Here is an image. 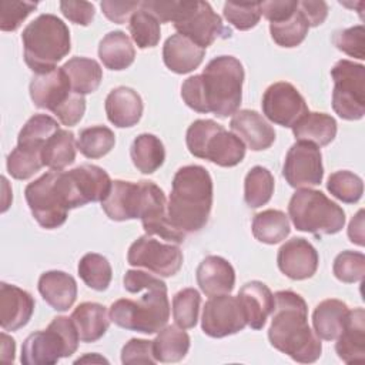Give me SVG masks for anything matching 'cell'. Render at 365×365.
I'll return each instance as SVG.
<instances>
[{
  "instance_id": "cell-1",
  "label": "cell",
  "mask_w": 365,
  "mask_h": 365,
  "mask_svg": "<svg viewBox=\"0 0 365 365\" xmlns=\"http://www.w3.org/2000/svg\"><path fill=\"white\" fill-rule=\"evenodd\" d=\"M124 289L130 294L143 292L138 301L121 298L111 304L110 319L120 328L143 334H155L170 318L167 285L153 274L128 269L123 278Z\"/></svg>"
},
{
  "instance_id": "cell-2",
  "label": "cell",
  "mask_w": 365,
  "mask_h": 365,
  "mask_svg": "<svg viewBox=\"0 0 365 365\" xmlns=\"http://www.w3.org/2000/svg\"><path fill=\"white\" fill-rule=\"evenodd\" d=\"M274 311L268 328L271 345L301 364L315 362L322 352L321 338L309 328L305 299L294 291L274 294Z\"/></svg>"
},
{
  "instance_id": "cell-3",
  "label": "cell",
  "mask_w": 365,
  "mask_h": 365,
  "mask_svg": "<svg viewBox=\"0 0 365 365\" xmlns=\"http://www.w3.org/2000/svg\"><path fill=\"white\" fill-rule=\"evenodd\" d=\"M244 67L234 56L212 58L202 74L191 76L187 94L197 113H212L220 118L232 115L242 100Z\"/></svg>"
},
{
  "instance_id": "cell-4",
  "label": "cell",
  "mask_w": 365,
  "mask_h": 365,
  "mask_svg": "<svg viewBox=\"0 0 365 365\" xmlns=\"http://www.w3.org/2000/svg\"><path fill=\"white\" fill-rule=\"evenodd\" d=\"M212 207V180L201 165H184L173 178L167 202L170 222L185 235L205 227Z\"/></svg>"
},
{
  "instance_id": "cell-5",
  "label": "cell",
  "mask_w": 365,
  "mask_h": 365,
  "mask_svg": "<svg viewBox=\"0 0 365 365\" xmlns=\"http://www.w3.org/2000/svg\"><path fill=\"white\" fill-rule=\"evenodd\" d=\"M24 61L34 74L56 68L71 50L70 30L66 23L54 14H40L29 23L23 33Z\"/></svg>"
},
{
  "instance_id": "cell-6",
  "label": "cell",
  "mask_w": 365,
  "mask_h": 365,
  "mask_svg": "<svg viewBox=\"0 0 365 365\" xmlns=\"http://www.w3.org/2000/svg\"><path fill=\"white\" fill-rule=\"evenodd\" d=\"M288 215L298 231L315 237L336 234L345 225L344 210L322 191L311 188H301L292 194Z\"/></svg>"
},
{
  "instance_id": "cell-7",
  "label": "cell",
  "mask_w": 365,
  "mask_h": 365,
  "mask_svg": "<svg viewBox=\"0 0 365 365\" xmlns=\"http://www.w3.org/2000/svg\"><path fill=\"white\" fill-rule=\"evenodd\" d=\"M188 151L220 167H235L245 157V144L214 120H195L187 130Z\"/></svg>"
},
{
  "instance_id": "cell-8",
  "label": "cell",
  "mask_w": 365,
  "mask_h": 365,
  "mask_svg": "<svg viewBox=\"0 0 365 365\" xmlns=\"http://www.w3.org/2000/svg\"><path fill=\"white\" fill-rule=\"evenodd\" d=\"M78 332L71 317H56L47 329L30 334L21 346V364L53 365L78 348Z\"/></svg>"
},
{
  "instance_id": "cell-9",
  "label": "cell",
  "mask_w": 365,
  "mask_h": 365,
  "mask_svg": "<svg viewBox=\"0 0 365 365\" xmlns=\"http://www.w3.org/2000/svg\"><path fill=\"white\" fill-rule=\"evenodd\" d=\"M106 170L94 164H81L70 171H57L56 184L68 210L88 202L103 201L111 187Z\"/></svg>"
},
{
  "instance_id": "cell-10",
  "label": "cell",
  "mask_w": 365,
  "mask_h": 365,
  "mask_svg": "<svg viewBox=\"0 0 365 365\" xmlns=\"http://www.w3.org/2000/svg\"><path fill=\"white\" fill-rule=\"evenodd\" d=\"M331 76L334 111L344 120H361L365 114V67L344 58L335 63Z\"/></svg>"
},
{
  "instance_id": "cell-11",
  "label": "cell",
  "mask_w": 365,
  "mask_h": 365,
  "mask_svg": "<svg viewBox=\"0 0 365 365\" xmlns=\"http://www.w3.org/2000/svg\"><path fill=\"white\" fill-rule=\"evenodd\" d=\"M174 27L204 50L217 38H228L232 34L207 1H182Z\"/></svg>"
},
{
  "instance_id": "cell-12",
  "label": "cell",
  "mask_w": 365,
  "mask_h": 365,
  "mask_svg": "<svg viewBox=\"0 0 365 365\" xmlns=\"http://www.w3.org/2000/svg\"><path fill=\"white\" fill-rule=\"evenodd\" d=\"M57 171L51 170L27 184L24 197L34 220L46 230L61 227L68 214V208L56 184Z\"/></svg>"
},
{
  "instance_id": "cell-13",
  "label": "cell",
  "mask_w": 365,
  "mask_h": 365,
  "mask_svg": "<svg viewBox=\"0 0 365 365\" xmlns=\"http://www.w3.org/2000/svg\"><path fill=\"white\" fill-rule=\"evenodd\" d=\"M127 261L158 277H173L182 265V251L177 244L161 242L150 235L137 238L128 248Z\"/></svg>"
},
{
  "instance_id": "cell-14",
  "label": "cell",
  "mask_w": 365,
  "mask_h": 365,
  "mask_svg": "<svg viewBox=\"0 0 365 365\" xmlns=\"http://www.w3.org/2000/svg\"><path fill=\"white\" fill-rule=\"evenodd\" d=\"M282 175L294 188L319 185L324 177L319 147L308 141H297L292 144L284 160Z\"/></svg>"
},
{
  "instance_id": "cell-15",
  "label": "cell",
  "mask_w": 365,
  "mask_h": 365,
  "mask_svg": "<svg viewBox=\"0 0 365 365\" xmlns=\"http://www.w3.org/2000/svg\"><path fill=\"white\" fill-rule=\"evenodd\" d=\"M247 319L237 297L230 294L211 297L204 308L201 328L211 338H224L242 331Z\"/></svg>"
},
{
  "instance_id": "cell-16",
  "label": "cell",
  "mask_w": 365,
  "mask_h": 365,
  "mask_svg": "<svg viewBox=\"0 0 365 365\" xmlns=\"http://www.w3.org/2000/svg\"><path fill=\"white\" fill-rule=\"evenodd\" d=\"M261 106L264 115L281 127L292 128V125L308 113L305 98L287 81L271 84L262 96Z\"/></svg>"
},
{
  "instance_id": "cell-17",
  "label": "cell",
  "mask_w": 365,
  "mask_h": 365,
  "mask_svg": "<svg viewBox=\"0 0 365 365\" xmlns=\"http://www.w3.org/2000/svg\"><path fill=\"white\" fill-rule=\"evenodd\" d=\"M140 220L147 235H158L164 241L173 244H181L187 237L170 222L165 195L153 181H145V197Z\"/></svg>"
},
{
  "instance_id": "cell-18",
  "label": "cell",
  "mask_w": 365,
  "mask_h": 365,
  "mask_svg": "<svg viewBox=\"0 0 365 365\" xmlns=\"http://www.w3.org/2000/svg\"><path fill=\"white\" fill-rule=\"evenodd\" d=\"M145 197V180L133 182L114 180L107 197L101 201V208L113 221H127L140 218Z\"/></svg>"
},
{
  "instance_id": "cell-19",
  "label": "cell",
  "mask_w": 365,
  "mask_h": 365,
  "mask_svg": "<svg viewBox=\"0 0 365 365\" xmlns=\"http://www.w3.org/2000/svg\"><path fill=\"white\" fill-rule=\"evenodd\" d=\"M30 97L36 107L50 110L53 114L71 97L70 80L63 67L34 74L30 81Z\"/></svg>"
},
{
  "instance_id": "cell-20",
  "label": "cell",
  "mask_w": 365,
  "mask_h": 365,
  "mask_svg": "<svg viewBox=\"0 0 365 365\" xmlns=\"http://www.w3.org/2000/svg\"><path fill=\"white\" fill-rule=\"evenodd\" d=\"M277 264L279 271L288 278L301 281L311 278L317 272L319 255L309 241L295 237L281 245Z\"/></svg>"
},
{
  "instance_id": "cell-21",
  "label": "cell",
  "mask_w": 365,
  "mask_h": 365,
  "mask_svg": "<svg viewBox=\"0 0 365 365\" xmlns=\"http://www.w3.org/2000/svg\"><path fill=\"white\" fill-rule=\"evenodd\" d=\"M33 297L11 284H0V325L3 331H17L26 327L34 312Z\"/></svg>"
},
{
  "instance_id": "cell-22",
  "label": "cell",
  "mask_w": 365,
  "mask_h": 365,
  "mask_svg": "<svg viewBox=\"0 0 365 365\" xmlns=\"http://www.w3.org/2000/svg\"><path fill=\"white\" fill-rule=\"evenodd\" d=\"M230 127L252 151L267 150L275 141L272 125L255 110L237 111L230 121Z\"/></svg>"
},
{
  "instance_id": "cell-23",
  "label": "cell",
  "mask_w": 365,
  "mask_h": 365,
  "mask_svg": "<svg viewBox=\"0 0 365 365\" xmlns=\"http://www.w3.org/2000/svg\"><path fill=\"white\" fill-rule=\"evenodd\" d=\"M247 325L251 329H262L267 318L274 311V294L271 289L261 281H250L244 284L237 295Z\"/></svg>"
},
{
  "instance_id": "cell-24",
  "label": "cell",
  "mask_w": 365,
  "mask_h": 365,
  "mask_svg": "<svg viewBox=\"0 0 365 365\" xmlns=\"http://www.w3.org/2000/svg\"><path fill=\"white\" fill-rule=\"evenodd\" d=\"M197 284L207 297L230 294L235 285V271L222 257H205L195 272Z\"/></svg>"
},
{
  "instance_id": "cell-25",
  "label": "cell",
  "mask_w": 365,
  "mask_h": 365,
  "mask_svg": "<svg viewBox=\"0 0 365 365\" xmlns=\"http://www.w3.org/2000/svg\"><path fill=\"white\" fill-rule=\"evenodd\" d=\"M335 351L345 364L365 361V312L362 308L348 311L344 328L336 338Z\"/></svg>"
},
{
  "instance_id": "cell-26",
  "label": "cell",
  "mask_w": 365,
  "mask_h": 365,
  "mask_svg": "<svg viewBox=\"0 0 365 365\" xmlns=\"http://www.w3.org/2000/svg\"><path fill=\"white\" fill-rule=\"evenodd\" d=\"M104 108L108 121L115 127H133L143 115V100L134 88L120 86L108 93Z\"/></svg>"
},
{
  "instance_id": "cell-27",
  "label": "cell",
  "mask_w": 365,
  "mask_h": 365,
  "mask_svg": "<svg viewBox=\"0 0 365 365\" xmlns=\"http://www.w3.org/2000/svg\"><path fill=\"white\" fill-rule=\"evenodd\" d=\"M204 56V48L180 33L170 36L163 47L164 64L177 74H187L200 67Z\"/></svg>"
},
{
  "instance_id": "cell-28",
  "label": "cell",
  "mask_w": 365,
  "mask_h": 365,
  "mask_svg": "<svg viewBox=\"0 0 365 365\" xmlns=\"http://www.w3.org/2000/svg\"><path fill=\"white\" fill-rule=\"evenodd\" d=\"M38 292L53 309L64 312L77 298V282L64 271H46L38 278Z\"/></svg>"
},
{
  "instance_id": "cell-29",
  "label": "cell",
  "mask_w": 365,
  "mask_h": 365,
  "mask_svg": "<svg viewBox=\"0 0 365 365\" xmlns=\"http://www.w3.org/2000/svg\"><path fill=\"white\" fill-rule=\"evenodd\" d=\"M81 342H96L107 332L110 315L104 305L98 302H83L71 314Z\"/></svg>"
},
{
  "instance_id": "cell-30",
  "label": "cell",
  "mask_w": 365,
  "mask_h": 365,
  "mask_svg": "<svg viewBox=\"0 0 365 365\" xmlns=\"http://www.w3.org/2000/svg\"><path fill=\"white\" fill-rule=\"evenodd\" d=\"M297 141H308L317 147L328 145L336 135V121L325 113H307L292 125Z\"/></svg>"
},
{
  "instance_id": "cell-31",
  "label": "cell",
  "mask_w": 365,
  "mask_h": 365,
  "mask_svg": "<svg viewBox=\"0 0 365 365\" xmlns=\"http://www.w3.org/2000/svg\"><path fill=\"white\" fill-rule=\"evenodd\" d=\"M98 57L108 70L120 71L134 63L135 50L124 31L114 30L101 38L98 44Z\"/></svg>"
},
{
  "instance_id": "cell-32",
  "label": "cell",
  "mask_w": 365,
  "mask_h": 365,
  "mask_svg": "<svg viewBox=\"0 0 365 365\" xmlns=\"http://www.w3.org/2000/svg\"><path fill=\"white\" fill-rule=\"evenodd\" d=\"M348 311V305L335 298L319 302L312 312L315 334L325 341L336 339L344 328Z\"/></svg>"
},
{
  "instance_id": "cell-33",
  "label": "cell",
  "mask_w": 365,
  "mask_h": 365,
  "mask_svg": "<svg viewBox=\"0 0 365 365\" xmlns=\"http://www.w3.org/2000/svg\"><path fill=\"white\" fill-rule=\"evenodd\" d=\"M61 67L66 71L74 93L86 96L94 93L100 87L103 70L96 60L87 57H73Z\"/></svg>"
},
{
  "instance_id": "cell-34",
  "label": "cell",
  "mask_w": 365,
  "mask_h": 365,
  "mask_svg": "<svg viewBox=\"0 0 365 365\" xmlns=\"http://www.w3.org/2000/svg\"><path fill=\"white\" fill-rule=\"evenodd\" d=\"M153 349L157 362H178L185 358L190 349V336L178 325H167L158 331L153 341Z\"/></svg>"
},
{
  "instance_id": "cell-35",
  "label": "cell",
  "mask_w": 365,
  "mask_h": 365,
  "mask_svg": "<svg viewBox=\"0 0 365 365\" xmlns=\"http://www.w3.org/2000/svg\"><path fill=\"white\" fill-rule=\"evenodd\" d=\"M130 155L134 167L138 171L143 174H153L163 165L165 160V150L158 137L143 133L134 138L130 148Z\"/></svg>"
},
{
  "instance_id": "cell-36",
  "label": "cell",
  "mask_w": 365,
  "mask_h": 365,
  "mask_svg": "<svg viewBox=\"0 0 365 365\" xmlns=\"http://www.w3.org/2000/svg\"><path fill=\"white\" fill-rule=\"evenodd\" d=\"M76 138L68 130H58L44 144L41 151L43 164L54 171H61L76 160Z\"/></svg>"
},
{
  "instance_id": "cell-37",
  "label": "cell",
  "mask_w": 365,
  "mask_h": 365,
  "mask_svg": "<svg viewBox=\"0 0 365 365\" xmlns=\"http://www.w3.org/2000/svg\"><path fill=\"white\" fill-rule=\"evenodd\" d=\"M252 235L264 244H278L285 240L291 231L289 220L279 210H264L252 220Z\"/></svg>"
},
{
  "instance_id": "cell-38",
  "label": "cell",
  "mask_w": 365,
  "mask_h": 365,
  "mask_svg": "<svg viewBox=\"0 0 365 365\" xmlns=\"http://www.w3.org/2000/svg\"><path fill=\"white\" fill-rule=\"evenodd\" d=\"M274 194V177L265 167H252L244 181V200L248 207L259 208L265 205Z\"/></svg>"
},
{
  "instance_id": "cell-39",
  "label": "cell",
  "mask_w": 365,
  "mask_h": 365,
  "mask_svg": "<svg viewBox=\"0 0 365 365\" xmlns=\"http://www.w3.org/2000/svg\"><path fill=\"white\" fill-rule=\"evenodd\" d=\"M83 282L96 291H106L111 282L113 271L108 259L101 254L88 252L83 255L77 267Z\"/></svg>"
},
{
  "instance_id": "cell-40",
  "label": "cell",
  "mask_w": 365,
  "mask_h": 365,
  "mask_svg": "<svg viewBox=\"0 0 365 365\" xmlns=\"http://www.w3.org/2000/svg\"><path fill=\"white\" fill-rule=\"evenodd\" d=\"M60 130L58 123L47 114H34L19 133L17 144L43 151L46 141Z\"/></svg>"
},
{
  "instance_id": "cell-41",
  "label": "cell",
  "mask_w": 365,
  "mask_h": 365,
  "mask_svg": "<svg viewBox=\"0 0 365 365\" xmlns=\"http://www.w3.org/2000/svg\"><path fill=\"white\" fill-rule=\"evenodd\" d=\"M115 144L114 133L106 125L83 128L78 134L77 148L87 158H101L111 151Z\"/></svg>"
},
{
  "instance_id": "cell-42",
  "label": "cell",
  "mask_w": 365,
  "mask_h": 365,
  "mask_svg": "<svg viewBox=\"0 0 365 365\" xmlns=\"http://www.w3.org/2000/svg\"><path fill=\"white\" fill-rule=\"evenodd\" d=\"M308 23L299 9L287 20L278 23H269V33L272 40L281 47H297L308 34Z\"/></svg>"
},
{
  "instance_id": "cell-43",
  "label": "cell",
  "mask_w": 365,
  "mask_h": 365,
  "mask_svg": "<svg viewBox=\"0 0 365 365\" xmlns=\"http://www.w3.org/2000/svg\"><path fill=\"white\" fill-rule=\"evenodd\" d=\"M128 29L131 38L138 46V48H151L155 47L160 41V21L141 7L131 16Z\"/></svg>"
},
{
  "instance_id": "cell-44",
  "label": "cell",
  "mask_w": 365,
  "mask_h": 365,
  "mask_svg": "<svg viewBox=\"0 0 365 365\" xmlns=\"http://www.w3.org/2000/svg\"><path fill=\"white\" fill-rule=\"evenodd\" d=\"M41 150L19 145L7 155V171L16 180H27L43 167Z\"/></svg>"
},
{
  "instance_id": "cell-45",
  "label": "cell",
  "mask_w": 365,
  "mask_h": 365,
  "mask_svg": "<svg viewBox=\"0 0 365 365\" xmlns=\"http://www.w3.org/2000/svg\"><path fill=\"white\" fill-rule=\"evenodd\" d=\"M327 190L339 201L346 204H355L364 194L362 178L352 171L341 170L329 175Z\"/></svg>"
},
{
  "instance_id": "cell-46",
  "label": "cell",
  "mask_w": 365,
  "mask_h": 365,
  "mask_svg": "<svg viewBox=\"0 0 365 365\" xmlns=\"http://www.w3.org/2000/svg\"><path fill=\"white\" fill-rule=\"evenodd\" d=\"M201 297L195 288H184L173 298V317L182 329L194 328L198 319Z\"/></svg>"
},
{
  "instance_id": "cell-47",
  "label": "cell",
  "mask_w": 365,
  "mask_h": 365,
  "mask_svg": "<svg viewBox=\"0 0 365 365\" xmlns=\"http://www.w3.org/2000/svg\"><path fill=\"white\" fill-rule=\"evenodd\" d=\"M332 271L336 279L345 284L362 281L365 275V255L356 251H342L334 259Z\"/></svg>"
},
{
  "instance_id": "cell-48",
  "label": "cell",
  "mask_w": 365,
  "mask_h": 365,
  "mask_svg": "<svg viewBox=\"0 0 365 365\" xmlns=\"http://www.w3.org/2000/svg\"><path fill=\"white\" fill-rule=\"evenodd\" d=\"M222 14L230 24L244 31L258 24L261 19V6H259V1H252V3L227 1L224 4Z\"/></svg>"
},
{
  "instance_id": "cell-49",
  "label": "cell",
  "mask_w": 365,
  "mask_h": 365,
  "mask_svg": "<svg viewBox=\"0 0 365 365\" xmlns=\"http://www.w3.org/2000/svg\"><path fill=\"white\" fill-rule=\"evenodd\" d=\"M332 43L338 50L351 57L365 58V30L362 24L335 31Z\"/></svg>"
},
{
  "instance_id": "cell-50",
  "label": "cell",
  "mask_w": 365,
  "mask_h": 365,
  "mask_svg": "<svg viewBox=\"0 0 365 365\" xmlns=\"http://www.w3.org/2000/svg\"><path fill=\"white\" fill-rule=\"evenodd\" d=\"M37 7L33 1H16L3 0L0 3V30L14 31L17 30L26 17Z\"/></svg>"
},
{
  "instance_id": "cell-51",
  "label": "cell",
  "mask_w": 365,
  "mask_h": 365,
  "mask_svg": "<svg viewBox=\"0 0 365 365\" xmlns=\"http://www.w3.org/2000/svg\"><path fill=\"white\" fill-rule=\"evenodd\" d=\"M121 362L125 365L131 364H155L153 341L148 339H130L121 349Z\"/></svg>"
},
{
  "instance_id": "cell-52",
  "label": "cell",
  "mask_w": 365,
  "mask_h": 365,
  "mask_svg": "<svg viewBox=\"0 0 365 365\" xmlns=\"http://www.w3.org/2000/svg\"><path fill=\"white\" fill-rule=\"evenodd\" d=\"M84 111H86L84 96L73 93L71 97L54 113V115L58 118V121L63 125L73 127L83 118Z\"/></svg>"
},
{
  "instance_id": "cell-53",
  "label": "cell",
  "mask_w": 365,
  "mask_h": 365,
  "mask_svg": "<svg viewBox=\"0 0 365 365\" xmlns=\"http://www.w3.org/2000/svg\"><path fill=\"white\" fill-rule=\"evenodd\" d=\"M141 1H113V0H103L100 7L104 16L111 20L113 23L123 24L131 19V16L140 9Z\"/></svg>"
},
{
  "instance_id": "cell-54",
  "label": "cell",
  "mask_w": 365,
  "mask_h": 365,
  "mask_svg": "<svg viewBox=\"0 0 365 365\" xmlns=\"http://www.w3.org/2000/svg\"><path fill=\"white\" fill-rule=\"evenodd\" d=\"M261 16H264L269 23H278L289 19L298 10L297 0H271L259 1Z\"/></svg>"
},
{
  "instance_id": "cell-55",
  "label": "cell",
  "mask_w": 365,
  "mask_h": 365,
  "mask_svg": "<svg viewBox=\"0 0 365 365\" xmlns=\"http://www.w3.org/2000/svg\"><path fill=\"white\" fill-rule=\"evenodd\" d=\"M60 10L74 24L88 26L94 19V6L88 1H61Z\"/></svg>"
},
{
  "instance_id": "cell-56",
  "label": "cell",
  "mask_w": 365,
  "mask_h": 365,
  "mask_svg": "<svg viewBox=\"0 0 365 365\" xmlns=\"http://www.w3.org/2000/svg\"><path fill=\"white\" fill-rule=\"evenodd\" d=\"M298 9L309 27L322 24L328 16V4L325 1H298Z\"/></svg>"
},
{
  "instance_id": "cell-57",
  "label": "cell",
  "mask_w": 365,
  "mask_h": 365,
  "mask_svg": "<svg viewBox=\"0 0 365 365\" xmlns=\"http://www.w3.org/2000/svg\"><path fill=\"white\" fill-rule=\"evenodd\" d=\"M348 237L351 242L364 247V210H359L348 225Z\"/></svg>"
},
{
  "instance_id": "cell-58",
  "label": "cell",
  "mask_w": 365,
  "mask_h": 365,
  "mask_svg": "<svg viewBox=\"0 0 365 365\" xmlns=\"http://www.w3.org/2000/svg\"><path fill=\"white\" fill-rule=\"evenodd\" d=\"M16 354V344L11 336H9L6 332L1 334V361L4 362H13Z\"/></svg>"
}]
</instances>
